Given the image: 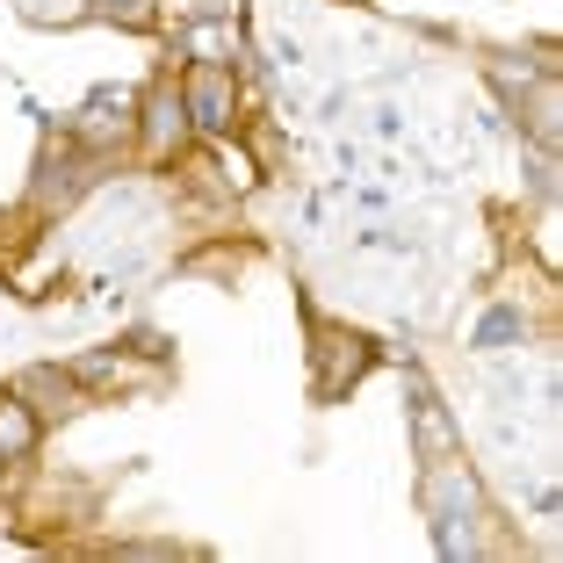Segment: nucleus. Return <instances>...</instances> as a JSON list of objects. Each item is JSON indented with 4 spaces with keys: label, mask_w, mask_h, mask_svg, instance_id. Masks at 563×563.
<instances>
[{
    "label": "nucleus",
    "mask_w": 563,
    "mask_h": 563,
    "mask_svg": "<svg viewBox=\"0 0 563 563\" xmlns=\"http://www.w3.org/2000/svg\"><path fill=\"white\" fill-rule=\"evenodd\" d=\"M181 109L202 123V131H224V123H232V87H224V73L196 66V73H188V101H181Z\"/></svg>",
    "instance_id": "obj_1"
},
{
    "label": "nucleus",
    "mask_w": 563,
    "mask_h": 563,
    "mask_svg": "<svg viewBox=\"0 0 563 563\" xmlns=\"http://www.w3.org/2000/svg\"><path fill=\"white\" fill-rule=\"evenodd\" d=\"M123 131H131V95H95L87 101V123H80L87 145H109V137H123Z\"/></svg>",
    "instance_id": "obj_2"
},
{
    "label": "nucleus",
    "mask_w": 563,
    "mask_h": 563,
    "mask_svg": "<svg viewBox=\"0 0 563 563\" xmlns=\"http://www.w3.org/2000/svg\"><path fill=\"white\" fill-rule=\"evenodd\" d=\"M36 448V419L22 412V398H0V455H30Z\"/></svg>",
    "instance_id": "obj_3"
},
{
    "label": "nucleus",
    "mask_w": 563,
    "mask_h": 563,
    "mask_svg": "<svg viewBox=\"0 0 563 563\" xmlns=\"http://www.w3.org/2000/svg\"><path fill=\"white\" fill-rule=\"evenodd\" d=\"M325 347H332L325 390H340V383H354V376H362V368H368V347H362V340H325Z\"/></svg>",
    "instance_id": "obj_4"
},
{
    "label": "nucleus",
    "mask_w": 563,
    "mask_h": 563,
    "mask_svg": "<svg viewBox=\"0 0 563 563\" xmlns=\"http://www.w3.org/2000/svg\"><path fill=\"white\" fill-rule=\"evenodd\" d=\"M181 117H188V109H181V101H174V95H159V101H152V145H174V137H181Z\"/></svg>",
    "instance_id": "obj_5"
},
{
    "label": "nucleus",
    "mask_w": 563,
    "mask_h": 563,
    "mask_svg": "<svg viewBox=\"0 0 563 563\" xmlns=\"http://www.w3.org/2000/svg\"><path fill=\"white\" fill-rule=\"evenodd\" d=\"M22 390H36V398H58V412H66V398H73V383L51 376V368H30V376H22Z\"/></svg>",
    "instance_id": "obj_6"
},
{
    "label": "nucleus",
    "mask_w": 563,
    "mask_h": 563,
    "mask_svg": "<svg viewBox=\"0 0 563 563\" xmlns=\"http://www.w3.org/2000/svg\"><path fill=\"white\" fill-rule=\"evenodd\" d=\"M80 383H117V354H95V362H80Z\"/></svg>",
    "instance_id": "obj_7"
}]
</instances>
